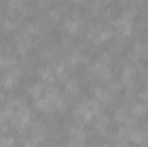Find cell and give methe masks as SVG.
<instances>
[{"mask_svg": "<svg viewBox=\"0 0 148 147\" xmlns=\"http://www.w3.org/2000/svg\"><path fill=\"white\" fill-rule=\"evenodd\" d=\"M71 137L76 139V140H81V139L84 137V132H83L81 128H73V130H71Z\"/></svg>", "mask_w": 148, "mask_h": 147, "instance_id": "obj_1", "label": "cell"}, {"mask_svg": "<svg viewBox=\"0 0 148 147\" xmlns=\"http://www.w3.org/2000/svg\"><path fill=\"white\" fill-rule=\"evenodd\" d=\"M107 123H109V119H107V116H98V119H97V126H98L100 130H105V126H107Z\"/></svg>", "mask_w": 148, "mask_h": 147, "instance_id": "obj_2", "label": "cell"}, {"mask_svg": "<svg viewBox=\"0 0 148 147\" xmlns=\"http://www.w3.org/2000/svg\"><path fill=\"white\" fill-rule=\"evenodd\" d=\"M131 139H133L134 142H143V140H145V133H141V132L136 130V132L131 133Z\"/></svg>", "mask_w": 148, "mask_h": 147, "instance_id": "obj_3", "label": "cell"}, {"mask_svg": "<svg viewBox=\"0 0 148 147\" xmlns=\"http://www.w3.org/2000/svg\"><path fill=\"white\" fill-rule=\"evenodd\" d=\"M12 144H14V140L9 139V137H2L0 139V147H12Z\"/></svg>", "mask_w": 148, "mask_h": 147, "instance_id": "obj_4", "label": "cell"}, {"mask_svg": "<svg viewBox=\"0 0 148 147\" xmlns=\"http://www.w3.org/2000/svg\"><path fill=\"white\" fill-rule=\"evenodd\" d=\"M97 97H98L100 101H109V99H110V97H109V94H107L105 90H100V88L97 90Z\"/></svg>", "mask_w": 148, "mask_h": 147, "instance_id": "obj_5", "label": "cell"}, {"mask_svg": "<svg viewBox=\"0 0 148 147\" xmlns=\"http://www.w3.org/2000/svg\"><path fill=\"white\" fill-rule=\"evenodd\" d=\"M145 106H141V104H138V106H134V109H133V112L136 114V116H141V114H145Z\"/></svg>", "mask_w": 148, "mask_h": 147, "instance_id": "obj_6", "label": "cell"}, {"mask_svg": "<svg viewBox=\"0 0 148 147\" xmlns=\"http://www.w3.org/2000/svg\"><path fill=\"white\" fill-rule=\"evenodd\" d=\"M66 26H67V30H69L71 33H74V31L77 30V23H67Z\"/></svg>", "mask_w": 148, "mask_h": 147, "instance_id": "obj_7", "label": "cell"}, {"mask_svg": "<svg viewBox=\"0 0 148 147\" xmlns=\"http://www.w3.org/2000/svg\"><path fill=\"white\" fill-rule=\"evenodd\" d=\"M24 147H36V146H35V142H28Z\"/></svg>", "mask_w": 148, "mask_h": 147, "instance_id": "obj_8", "label": "cell"}]
</instances>
